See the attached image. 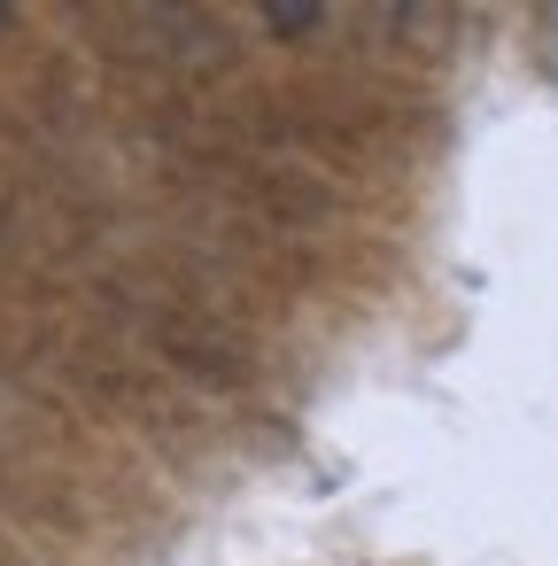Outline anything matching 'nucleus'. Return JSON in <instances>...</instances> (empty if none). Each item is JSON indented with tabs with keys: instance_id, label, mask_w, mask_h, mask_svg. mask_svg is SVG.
<instances>
[]
</instances>
